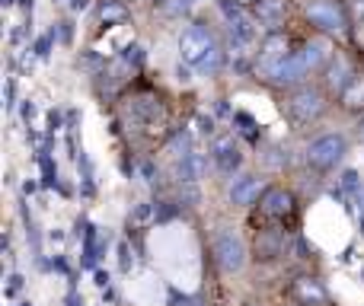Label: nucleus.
Returning <instances> with one entry per match:
<instances>
[{
  "mask_svg": "<svg viewBox=\"0 0 364 306\" xmlns=\"http://www.w3.org/2000/svg\"><path fill=\"white\" fill-rule=\"evenodd\" d=\"M179 55L188 67H195L198 74H218L224 64V51H220L214 32L205 23H192L179 38Z\"/></svg>",
  "mask_w": 364,
  "mask_h": 306,
  "instance_id": "f257e3e1",
  "label": "nucleus"
},
{
  "mask_svg": "<svg viewBox=\"0 0 364 306\" xmlns=\"http://www.w3.org/2000/svg\"><path fill=\"white\" fill-rule=\"evenodd\" d=\"M323 58H326V45L323 42H307L301 51H294V55L284 58V61L278 64L269 77L278 83V87H294V83H301L314 67H320Z\"/></svg>",
  "mask_w": 364,
  "mask_h": 306,
  "instance_id": "f03ea898",
  "label": "nucleus"
},
{
  "mask_svg": "<svg viewBox=\"0 0 364 306\" xmlns=\"http://www.w3.org/2000/svg\"><path fill=\"white\" fill-rule=\"evenodd\" d=\"M211 252H214V262H218V265H220V271H227V275L240 271V268H243V262H246L243 239H240L233 230H227V226H220V230L214 233V239H211Z\"/></svg>",
  "mask_w": 364,
  "mask_h": 306,
  "instance_id": "7ed1b4c3",
  "label": "nucleus"
},
{
  "mask_svg": "<svg viewBox=\"0 0 364 306\" xmlns=\"http://www.w3.org/2000/svg\"><path fill=\"white\" fill-rule=\"evenodd\" d=\"M348 144L342 134H320L316 141H310L307 147V163L316 169H333L336 163H342V156H346Z\"/></svg>",
  "mask_w": 364,
  "mask_h": 306,
  "instance_id": "20e7f679",
  "label": "nucleus"
},
{
  "mask_svg": "<svg viewBox=\"0 0 364 306\" xmlns=\"http://www.w3.org/2000/svg\"><path fill=\"white\" fill-rule=\"evenodd\" d=\"M220 10L227 16V29H230V38L237 45V51L243 55V45H250L256 38V19L250 13H243L240 0H220Z\"/></svg>",
  "mask_w": 364,
  "mask_h": 306,
  "instance_id": "39448f33",
  "label": "nucleus"
},
{
  "mask_svg": "<svg viewBox=\"0 0 364 306\" xmlns=\"http://www.w3.org/2000/svg\"><path fill=\"white\" fill-rule=\"evenodd\" d=\"M307 16H310V23H314L316 29L336 32V35L346 32V26H348V16H346V10H342L339 0H310Z\"/></svg>",
  "mask_w": 364,
  "mask_h": 306,
  "instance_id": "423d86ee",
  "label": "nucleus"
},
{
  "mask_svg": "<svg viewBox=\"0 0 364 306\" xmlns=\"http://www.w3.org/2000/svg\"><path fill=\"white\" fill-rule=\"evenodd\" d=\"M323 109H326V102H323V93L314 87H301L291 93L288 99V112L294 115L301 125H307V121H316L323 115Z\"/></svg>",
  "mask_w": 364,
  "mask_h": 306,
  "instance_id": "0eeeda50",
  "label": "nucleus"
},
{
  "mask_svg": "<svg viewBox=\"0 0 364 306\" xmlns=\"http://www.w3.org/2000/svg\"><path fill=\"white\" fill-rule=\"evenodd\" d=\"M259 207H262L265 217H275V220H284L294 214V195L284 192V188L272 185L262 192V201H259Z\"/></svg>",
  "mask_w": 364,
  "mask_h": 306,
  "instance_id": "6e6552de",
  "label": "nucleus"
},
{
  "mask_svg": "<svg viewBox=\"0 0 364 306\" xmlns=\"http://www.w3.org/2000/svg\"><path fill=\"white\" fill-rule=\"evenodd\" d=\"M284 58H288V42H284V35L272 32V35L262 42V51H259V67H262L265 77H269Z\"/></svg>",
  "mask_w": 364,
  "mask_h": 306,
  "instance_id": "1a4fd4ad",
  "label": "nucleus"
},
{
  "mask_svg": "<svg viewBox=\"0 0 364 306\" xmlns=\"http://www.w3.org/2000/svg\"><path fill=\"white\" fill-rule=\"evenodd\" d=\"M211 160L218 163L220 173H233V169L240 166V160H243V156H240V147H237V141H233V138H218L211 144Z\"/></svg>",
  "mask_w": 364,
  "mask_h": 306,
  "instance_id": "9d476101",
  "label": "nucleus"
},
{
  "mask_svg": "<svg viewBox=\"0 0 364 306\" xmlns=\"http://www.w3.org/2000/svg\"><path fill=\"white\" fill-rule=\"evenodd\" d=\"M294 297L301 300V306H326V288L316 278H301L294 281Z\"/></svg>",
  "mask_w": 364,
  "mask_h": 306,
  "instance_id": "9b49d317",
  "label": "nucleus"
},
{
  "mask_svg": "<svg viewBox=\"0 0 364 306\" xmlns=\"http://www.w3.org/2000/svg\"><path fill=\"white\" fill-rule=\"evenodd\" d=\"M256 19L269 32H278V26H282V19H284V0H259L256 4Z\"/></svg>",
  "mask_w": 364,
  "mask_h": 306,
  "instance_id": "f8f14e48",
  "label": "nucleus"
},
{
  "mask_svg": "<svg viewBox=\"0 0 364 306\" xmlns=\"http://www.w3.org/2000/svg\"><path fill=\"white\" fill-rule=\"evenodd\" d=\"M259 179L256 175H240L237 182L230 185V201L233 204H252L256 201V195H259Z\"/></svg>",
  "mask_w": 364,
  "mask_h": 306,
  "instance_id": "ddd939ff",
  "label": "nucleus"
},
{
  "mask_svg": "<svg viewBox=\"0 0 364 306\" xmlns=\"http://www.w3.org/2000/svg\"><path fill=\"white\" fill-rule=\"evenodd\" d=\"M352 80H355V77H352V67H348V61H346V58H336L333 67H329L326 83L333 89H339V93H346V89L352 87Z\"/></svg>",
  "mask_w": 364,
  "mask_h": 306,
  "instance_id": "4468645a",
  "label": "nucleus"
},
{
  "mask_svg": "<svg viewBox=\"0 0 364 306\" xmlns=\"http://www.w3.org/2000/svg\"><path fill=\"white\" fill-rule=\"evenodd\" d=\"M106 243H109V236L96 239V226H87V230H83V268H93L96 258H100V246L106 249Z\"/></svg>",
  "mask_w": 364,
  "mask_h": 306,
  "instance_id": "2eb2a0df",
  "label": "nucleus"
},
{
  "mask_svg": "<svg viewBox=\"0 0 364 306\" xmlns=\"http://www.w3.org/2000/svg\"><path fill=\"white\" fill-rule=\"evenodd\" d=\"M201 173H205V156H201V153H186L179 160V166H176V175L182 182L201 179Z\"/></svg>",
  "mask_w": 364,
  "mask_h": 306,
  "instance_id": "dca6fc26",
  "label": "nucleus"
},
{
  "mask_svg": "<svg viewBox=\"0 0 364 306\" xmlns=\"http://www.w3.org/2000/svg\"><path fill=\"white\" fill-rule=\"evenodd\" d=\"M256 252H259L262 258H275V256H282V252H284V239H282V233L265 230L262 236H259V243H256Z\"/></svg>",
  "mask_w": 364,
  "mask_h": 306,
  "instance_id": "f3484780",
  "label": "nucleus"
},
{
  "mask_svg": "<svg viewBox=\"0 0 364 306\" xmlns=\"http://www.w3.org/2000/svg\"><path fill=\"white\" fill-rule=\"evenodd\" d=\"M100 19L106 26L125 23V19H128V6L122 4V0H102V4H100Z\"/></svg>",
  "mask_w": 364,
  "mask_h": 306,
  "instance_id": "a211bd4d",
  "label": "nucleus"
},
{
  "mask_svg": "<svg viewBox=\"0 0 364 306\" xmlns=\"http://www.w3.org/2000/svg\"><path fill=\"white\" fill-rule=\"evenodd\" d=\"M342 102H346L348 109H358V106H364V80H358V77H355L352 87H348L346 93H342Z\"/></svg>",
  "mask_w": 364,
  "mask_h": 306,
  "instance_id": "6ab92c4d",
  "label": "nucleus"
},
{
  "mask_svg": "<svg viewBox=\"0 0 364 306\" xmlns=\"http://www.w3.org/2000/svg\"><path fill=\"white\" fill-rule=\"evenodd\" d=\"M38 163H42V175H45V185H58V169L51 166V156L42 151V156H38Z\"/></svg>",
  "mask_w": 364,
  "mask_h": 306,
  "instance_id": "aec40b11",
  "label": "nucleus"
},
{
  "mask_svg": "<svg viewBox=\"0 0 364 306\" xmlns=\"http://www.w3.org/2000/svg\"><path fill=\"white\" fill-rule=\"evenodd\" d=\"M151 217H157V211H154L151 204H138V207H134V214L128 217V224L138 226V224H144V220H151Z\"/></svg>",
  "mask_w": 364,
  "mask_h": 306,
  "instance_id": "412c9836",
  "label": "nucleus"
},
{
  "mask_svg": "<svg viewBox=\"0 0 364 306\" xmlns=\"http://www.w3.org/2000/svg\"><path fill=\"white\" fill-rule=\"evenodd\" d=\"M188 6H192V0H164L160 4V10L170 13V16H179V13H186Z\"/></svg>",
  "mask_w": 364,
  "mask_h": 306,
  "instance_id": "4be33fe9",
  "label": "nucleus"
},
{
  "mask_svg": "<svg viewBox=\"0 0 364 306\" xmlns=\"http://www.w3.org/2000/svg\"><path fill=\"white\" fill-rule=\"evenodd\" d=\"M122 61L132 64V67H141L144 64V51L138 48V45H132V48H125V55H122Z\"/></svg>",
  "mask_w": 364,
  "mask_h": 306,
  "instance_id": "5701e85b",
  "label": "nucleus"
},
{
  "mask_svg": "<svg viewBox=\"0 0 364 306\" xmlns=\"http://www.w3.org/2000/svg\"><path fill=\"white\" fill-rule=\"evenodd\" d=\"M342 188H346L348 195H358V188H361V179H358V173H342Z\"/></svg>",
  "mask_w": 364,
  "mask_h": 306,
  "instance_id": "b1692460",
  "label": "nucleus"
},
{
  "mask_svg": "<svg viewBox=\"0 0 364 306\" xmlns=\"http://www.w3.org/2000/svg\"><path fill=\"white\" fill-rule=\"evenodd\" d=\"M119 265H122V271L132 268V249H128V243L119 246Z\"/></svg>",
  "mask_w": 364,
  "mask_h": 306,
  "instance_id": "393cba45",
  "label": "nucleus"
},
{
  "mask_svg": "<svg viewBox=\"0 0 364 306\" xmlns=\"http://www.w3.org/2000/svg\"><path fill=\"white\" fill-rule=\"evenodd\" d=\"M51 42H55V38H51V35H42V38H38V42H36V51H38V55H48V48H51Z\"/></svg>",
  "mask_w": 364,
  "mask_h": 306,
  "instance_id": "a878e982",
  "label": "nucleus"
},
{
  "mask_svg": "<svg viewBox=\"0 0 364 306\" xmlns=\"http://www.w3.org/2000/svg\"><path fill=\"white\" fill-rule=\"evenodd\" d=\"M198 131L201 134H211L214 131V119H211V115H201V119H198Z\"/></svg>",
  "mask_w": 364,
  "mask_h": 306,
  "instance_id": "bb28decb",
  "label": "nucleus"
},
{
  "mask_svg": "<svg viewBox=\"0 0 364 306\" xmlns=\"http://www.w3.org/2000/svg\"><path fill=\"white\" fill-rule=\"evenodd\" d=\"M173 217V204L170 201H160V207H157V220H170Z\"/></svg>",
  "mask_w": 364,
  "mask_h": 306,
  "instance_id": "cd10ccee",
  "label": "nucleus"
},
{
  "mask_svg": "<svg viewBox=\"0 0 364 306\" xmlns=\"http://www.w3.org/2000/svg\"><path fill=\"white\" fill-rule=\"evenodd\" d=\"M19 288H23V278H19V275H13V278H10V284H6V294H16Z\"/></svg>",
  "mask_w": 364,
  "mask_h": 306,
  "instance_id": "c85d7f7f",
  "label": "nucleus"
},
{
  "mask_svg": "<svg viewBox=\"0 0 364 306\" xmlns=\"http://www.w3.org/2000/svg\"><path fill=\"white\" fill-rule=\"evenodd\" d=\"M96 284H100V288H106V284H109V275H106V271H96Z\"/></svg>",
  "mask_w": 364,
  "mask_h": 306,
  "instance_id": "c756f323",
  "label": "nucleus"
},
{
  "mask_svg": "<svg viewBox=\"0 0 364 306\" xmlns=\"http://www.w3.org/2000/svg\"><path fill=\"white\" fill-rule=\"evenodd\" d=\"M32 115H36V106H32V102H26V106H23V119H32Z\"/></svg>",
  "mask_w": 364,
  "mask_h": 306,
  "instance_id": "7c9ffc66",
  "label": "nucleus"
},
{
  "mask_svg": "<svg viewBox=\"0 0 364 306\" xmlns=\"http://www.w3.org/2000/svg\"><path fill=\"white\" fill-rule=\"evenodd\" d=\"M48 121H51V128H58V125H61V115L51 112V115H48Z\"/></svg>",
  "mask_w": 364,
  "mask_h": 306,
  "instance_id": "2f4dec72",
  "label": "nucleus"
},
{
  "mask_svg": "<svg viewBox=\"0 0 364 306\" xmlns=\"http://www.w3.org/2000/svg\"><path fill=\"white\" fill-rule=\"evenodd\" d=\"M87 6V0H70V10H83Z\"/></svg>",
  "mask_w": 364,
  "mask_h": 306,
  "instance_id": "473e14b6",
  "label": "nucleus"
},
{
  "mask_svg": "<svg viewBox=\"0 0 364 306\" xmlns=\"http://www.w3.org/2000/svg\"><path fill=\"white\" fill-rule=\"evenodd\" d=\"M240 4H259V0H240Z\"/></svg>",
  "mask_w": 364,
  "mask_h": 306,
  "instance_id": "72a5a7b5",
  "label": "nucleus"
},
{
  "mask_svg": "<svg viewBox=\"0 0 364 306\" xmlns=\"http://www.w3.org/2000/svg\"><path fill=\"white\" fill-rule=\"evenodd\" d=\"M250 306H256V303H250Z\"/></svg>",
  "mask_w": 364,
  "mask_h": 306,
  "instance_id": "f704fd0d",
  "label": "nucleus"
}]
</instances>
